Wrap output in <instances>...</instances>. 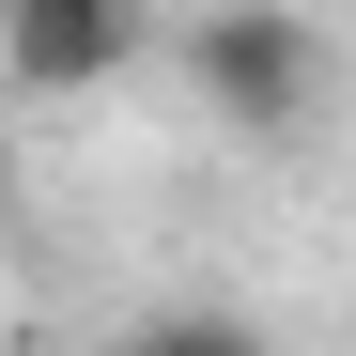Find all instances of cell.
Masks as SVG:
<instances>
[{"instance_id": "2", "label": "cell", "mask_w": 356, "mask_h": 356, "mask_svg": "<svg viewBox=\"0 0 356 356\" xmlns=\"http://www.w3.org/2000/svg\"><path fill=\"white\" fill-rule=\"evenodd\" d=\"M155 0H0V93H108Z\"/></svg>"}, {"instance_id": "1", "label": "cell", "mask_w": 356, "mask_h": 356, "mask_svg": "<svg viewBox=\"0 0 356 356\" xmlns=\"http://www.w3.org/2000/svg\"><path fill=\"white\" fill-rule=\"evenodd\" d=\"M186 93L232 140H310L341 108V63H325V31L294 16V0H217V16L186 31Z\"/></svg>"}]
</instances>
